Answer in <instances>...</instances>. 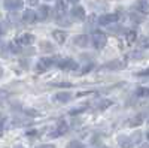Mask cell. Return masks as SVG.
Wrapping results in <instances>:
<instances>
[{
	"label": "cell",
	"mask_w": 149,
	"mask_h": 148,
	"mask_svg": "<svg viewBox=\"0 0 149 148\" xmlns=\"http://www.w3.org/2000/svg\"><path fill=\"white\" fill-rule=\"evenodd\" d=\"M124 67H125V61H121V60H112L103 66V69H109V70H121Z\"/></svg>",
	"instance_id": "cell-10"
},
{
	"label": "cell",
	"mask_w": 149,
	"mask_h": 148,
	"mask_svg": "<svg viewBox=\"0 0 149 148\" xmlns=\"http://www.w3.org/2000/svg\"><path fill=\"white\" fill-rule=\"evenodd\" d=\"M40 46L46 48L45 51H52V45H49V43H46V42H42V43H40Z\"/></svg>",
	"instance_id": "cell-24"
},
{
	"label": "cell",
	"mask_w": 149,
	"mask_h": 148,
	"mask_svg": "<svg viewBox=\"0 0 149 148\" xmlns=\"http://www.w3.org/2000/svg\"><path fill=\"white\" fill-rule=\"evenodd\" d=\"M146 75H149V69H146V70H142V72H139V76H146Z\"/></svg>",
	"instance_id": "cell-25"
},
{
	"label": "cell",
	"mask_w": 149,
	"mask_h": 148,
	"mask_svg": "<svg viewBox=\"0 0 149 148\" xmlns=\"http://www.w3.org/2000/svg\"><path fill=\"white\" fill-rule=\"evenodd\" d=\"M134 11H137L142 15H148L149 14V0H136L134 3Z\"/></svg>",
	"instance_id": "cell-8"
},
{
	"label": "cell",
	"mask_w": 149,
	"mask_h": 148,
	"mask_svg": "<svg viewBox=\"0 0 149 148\" xmlns=\"http://www.w3.org/2000/svg\"><path fill=\"white\" fill-rule=\"evenodd\" d=\"M142 120H143V115H137L136 118L131 120L130 124H131V126H139V124H142Z\"/></svg>",
	"instance_id": "cell-22"
},
{
	"label": "cell",
	"mask_w": 149,
	"mask_h": 148,
	"mask_svg": "<svg viewBox=\"0 0 149 148\" xmlns=\"http://www.w3.org/2000/svg\"><path fill=\"white\" fill-rule=\"evenodd\" d=\"M54 87H63V88H67V87H72L70 82H60V84H54Z\"/></svg>",
	"instance_id": "cell-23"
},
{
	"label": "cell",
	"mask_w": 149,
	"mask_h": 148,
	"mask_svg": "<svg viewBox=\"0 0 149 148\" xmlns=\"http://www.w3.org/2000/svg\"><path fill=\"white\" fill-rule=\"evenodd\" d=\"M136 96L137 97H149V88L148 87H139L136 90Z\"/></svg>",
	"instance_id": "cell-18"
},
{
	"label": "cell",
	"mask_w": 149,
	"mask_h": 148,
	"mask_svg": "<svg viewBox=\"0 0 149 148\" xmlns=\"http://www.w3.org/2000/svg\"><path fill=\"white\" fill-rule=\"evenodd\" d=\"M74 43H76L78 46L85 48L86 45H88V36H86V34H79V36H76V38H74Z\"/></svg>",
	"instance_id": "cell-17"
},
{
	"label": "cell",
	"mask_w": 149,
	"mask_h": 148,
	"mask_svg": "<svg viewBox=\"0 0 149 148\" xmlns=\"http://www.w3.org/2000/svg\"><path fill=\"white\" fill-rule=\"evenodd\" d=\"M66 148H85V145L81 142V141H70L67 145H66Z\"/></svg>",
	"instance_id": "cell-19"
},
{
	"label": "cell",
	"mask_w": 149,
	"mask_h": 148,
	"mask_svg": "<svg viewBox=\"0 0 149 148\" xmlns=\"http://www.w3.org/2000/svg\"><path fill=\"white\" fill-rule=\"evenodd\" d=\"M29 2H30L31 5H36V3H37V0H29Z\"/></svg>",
	"instance_id": "cell-29"
},
{
	"label": "cell",
	"mask_w": 149,
	"mask_h": 148,
	"mask_svg": "<svg viewBox=\"0 0 149 148\" xmlns=\"http://www.w3.org/2000/svg\"><path fill=\"white\" fill-rule=\"evenodd\" d=\"M57 66L60 69H63V70H76L79 67V65L74 60H72V58H63V60H60L58 63H57Z\"/></svg>",
	"instance_id": "cell-5"
},
{
	"label": "cell",
	"mask_w": 149,
	"mask_h": 148,
	"mask_svg": "<svg viewBox=\"0 0 149 148\" xmlns=\"http://www.w3.org/2000/svg\"><path fill=\"white\" fill-rule=\"evenodd\" d=\"M22 21L26 22V24H33L36 20V12L31 11V9H26L24 11V14H22Z\"/></svg>",
	"instance_id": "cell-12"
},
{
	"label": "cell",
	"mask_w": 149,
	"mask_h": 148,
	"mask_svg": "<svg viewBox=\"0 0 149 148\" xmlns=\"http://www.w3.org/2000/svg\"><path fill=\"white\" fill-rule=\"evenodd\" d=\"M55 65V60L54 58H49V57H43L36 63V72H45L49 67H52Z\"/></svg>",
	"instance_id": "cell-2"
},
{
	"label": "cell",
	"mask_w": 149,
	"mask_h": 148,
	"mask_svg": "<svg viewBox=\"0 0 149 148\" xmlns=\"http://www.w3.org/2000/svg\"><path fill=\"white\" fill-rule=\"evenodd\" d=\"M49 8L48 6H45V5H42V6H39L37 8V11H36V20L37 21H45L48 17H49Z\"/></svg>",
	"instance_id": "cell-11"
},
{
	"label": "cell",
	"mask_w": 149,
	"mask_h": 148,
	"mask_svg": "<svg viewBox=\"0 0 149 148\" xmlns=\"http://www.w3.org/2000/svg\"><path fill=\"white\" fill-rule=\"evenodd\" d=\"M55 17H57V21L58 22L63 21L66 26L69 24V22L64 21V17H66V3L63 2V0H58V2L55 3Z\"/></svg>",
	"instance_id": "cell-4"
},
{
	"label": "cell",
	"mask_w": 149,
	"mask_h": 148,
	"mask_svg": "<svg viewBox=\"0 0 149 148\" xmlns=\"http://www.w3.org/2000/svg\"><path fill=\"white\" fill-rule=\"evenodd\" d=\"M0 127H2V120H0Z\"/></svg>",
	"instance_id": "cell-31"
},
{
	"label": "cell",
	"mask_w": 149,
	"mask_h": 148,
	"mask_svg": "<svg viewBox=\"0 0 149 148\" xmlns=\"http://www.w3.org/2000/svg\"><path fill=\"white\" fill-rule=\"evenodd\" d=\"M91 42H93V46L95 49H103L104 45L107 43V38H106V34L100 30H95L91 36Z\"/></svg>",
	"instance_id": "cell-1"
},
{
	"label": "cell",
	"mask_w": 149,
	"mask_h": 148,
	"mask_svg": "<svg viewBox=\"0 0 149 148\" xmlns=\"http://www.w3.org/2000/svg\"><path fill=\"white\" fill-rule=\"evenodd\" d=\"M52 38H54L55 42H58V43H64V42H66V38H67V33L63 32V30H54V32H52Z\"/></svg>",
	"instance_id": "cell-15"
},
{
	"label": "cell",
	"mask_w": 149,
	"mask_h": 148,
	"mask_svg": "<svg viewBox=\"0 0 149 148\" xmlns=\"http://www.w3.org/2000/svg\"><path fill=\"white\" fill-rule=\"evenodd\" d=\"M73 99V94L72 93H57L55 96H54V100L55 102H61V103H66V102H70Z\"/></svg>",
	"instance_id": "cell-14"
},
{
	"label": "cell",
	"mask_w": 149,
	"mask_h": 148,
	"mask_svg": "<svg viewBox=\"0 0 149 148\" xmlns=\"http://www.w3.org/2000/svg\"><path fill=\"white\" fill-rule=\"evenodd\" d=\"M70 18L74 20V21H84L86 18V14H85V9L82 6H73L72 11H70Z\"/></svg>",
	"instance_id": "cell-7"
},
{
	"label": "cell",
	"mask_w": 149,
	"mask_h": 148,
	"mask_svg": "<svg viewBox=\"0 0 149 148\" xmlns=\"http://www.w3.org/2000/svg\"><path fill=\"white\" fill-rule=\"evenodd\" d=\"M3 6H5L6 11H12V12H14V11L21 9L24 6V2H22V0H5Z\"/></svg>",
	"instance_id": "cell-9"
},
{
	"label": "cell",
	"mask_w": 149,
	"mask_h": 148,
	"mask_svg": "<svg viewBox=\"0 0 149 148\" xmlns=\"http://www.w3.org/2000/svg\"><path fill=\"white\" fill-rule=\"evenodd\" d=\"M67 2H70V3H72V5H76V3H78V2H79V0H67Z\"/></svg>",
	"instance_id": "cell-27"
},
{
	"label": "cell",
	"mask_w": 149,
	"mask_h": 148,
	"mask_svg": "<svg viewBox=\"0 0 149 148\" xmlns=\"http://www.w3.org/2000/svg\"><path fill=\"white\" fill-rule=\"evenodd\" d=\"M37 148H55L54 145H49V144H46V145H40V147H37Z\"/></svg>",
	"instance_id": "cell-26"
},
{
	"label": "cell",
	"mask_w": 149,
	"mask_h": 148,
	"mask_svg": "<svg viewBox=\"0 0 149 148\" xmlns=\"http://www.w3.org/2000/svg\"><path fill=\"white\" fill-rule=\"evenodd\" d=\"M119 20V15L118 14H104L102 17H98L97 22L100 24V26H110V24H113Z\"/></svg>",
	"instance_id": "cell-6"
},
{
	"label": "cell",
	"mask_w": 149,
	"mask_h": 148,
	"mask_svg": "<svg viewBox=\"0 0 149 148\" xmlns=\"http://www.w3.org/2000/svg\"><path fill=\"white\" fill-rule=\"evenodd\" d=\"M34 41H36V38L31 33H22L15 39V43L18 46H29V45L34 43Z\"/></svg>",
	"instance_id": "cell-3"
},
{
	"label": "cell",
	"mask_w": 149,
	"mask_h": 148,
	"mask_svg": "<svg viewBox=\"0 0 149 148\" xmlns=\"http://www.w3.org/2000/svg\"><path fill=\"white\" fill-rule=\"evenodd\" d=\"M136 36H137V33H136L134 30H130V32H127V34H125L127 42H128V43H133V42L136 41Z\"/></svg>",
	"instance_id": "cell-20"
},
{
	"label": "cell",
	"mask_w": 149,
	"mask_h": 148,
	"mask_svg": "<svg viewBox=\"0 0 149 148\" xmlns=\"http://www.w3.org/2000/svg\"><path fill=\"white\" fill-rule=\"evenodd\" d=\"M2 76H3V67L0 66V78H2Z\"/></svg>",
	"instance_id": "cell-28"
},
{
	"label": "cell",
	"mask_w": 149,
	"mask_h": 148,
	"mask_svg": "<svg viewBox=\"0 0 149 148\" xmlns=\"http://www.w3.org/2000/svg\"><path fill=\"white\" fill-rule=\"evenodd\" d=\"M118 142H119V145H121L122 148H131V147L136 144V141H134L133 138H128V136H119Z\"/></svg>",
	"instance_id": "cell-16"
},
{
	"label": "cell",
	"mask_w": 149,
	"mask_h": 148,
	"mask_svg": "<svg viewBox=\"0 0 149 148\" xmlns=\"http://www.w3.org/2000/svg\"><path fill=\"white\" fill-rule=\"evenodd\" d=\"M67 130H69L67 123H66L64 120H61V121H58L57 129H55V132H54L52 136H60V135H66V133H67Z\"/></svg>",
	"instance_id": "cell-13"
},
{
	"label": "cell",
	"mask_w": 149,
	"mask_h": 148,
	"mask_svg": "<svg viewBox=\"0 0 149 148\" xmlns=\"http://www.w3.org/2000/svg\"><path fill=\"white\" fill-rule=\"evenodd\" d=\"M146 138H148V141H149V130H148V133H146Z\"/></svg>",
	"instance_id": "cell-30"
},
{
	"label": "cell",
	"mask_w": 149,
	"mask_h": 148,
	"mask_svg": "<svg viewBox=\"0 0 149 148\" xmlns=\"http://www.w3.org/2000/svg\"><path fill=\"white\" fill-rule=\"evenodd\" d=\"M139 48L140 49H148L149 48V38H142L140 41H139Z\"/></svg>",
	"instance_id": "cell-21"
}]
</instances>
